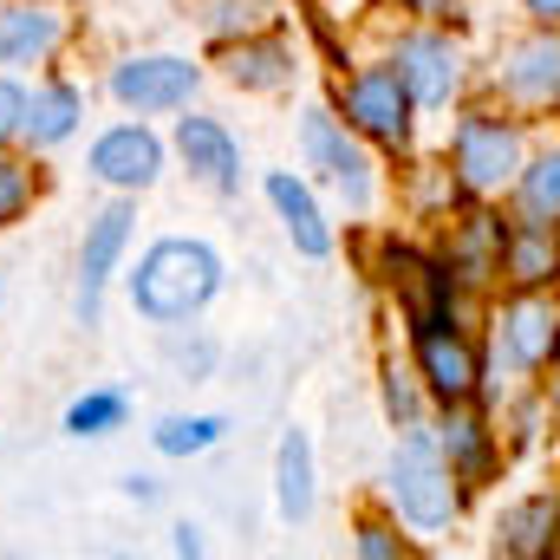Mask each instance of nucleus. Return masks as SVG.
Masks as SVG:
<instances>
[{"instance_id":"obj_1","label":"nucleus","mask_w":560,"mask_h":560,"mask_svg":"<svg viewBox=\"0 0 560 560\" xmlns=\"http://www.w3.org/2000/svg\"><path fill=\"white\" fill-rule=\"evenodd\" d=\"M215 287H222L215 248H202V242H156L138 261V275H131V306L170 326V319H189L196 306H209Z\"/></svg>"},{"instance_id":"obj_2","label":"nucleus","mask_w":560,"mask_h":560,"mask_svg":"<svg viewBox=\"0 0 560 560\" xmlns=\"http://www.w3.org/2000/svg\"><path fill=\"white\" fill-rule=\"evenodd\" d=\"M392 502H398L418 528H443V522L463 509L456 469H450V456H443V443H436L430 430H411V436L398 443V456H392Z\"/></svg>"},{"instance_id":"obj_3","label":"nucleus","mask_w":560,"mask_h":560,"mask_svg":"<svg viewBox=\"0 0 560 560\" xmlns=\"http://www.w3.org/2000/svg\"><path fill=\"white\" fill-rule=\"evenodd\" d=\"M450 170L469 196H495L522 176V131L509 118H489V112H469L456 125V143H450Z\"/></svg>"},{"instance_id":"obj_4","label":"nucleus","mask_w":560,"mask_h":560,"mask_svg":"<svg viewBox=\"0 0 560 560\" xmlns=\"http://www.w3.org/2000/svg\"><path fill=\"white\" fill-rule=\"evenodd\" d=\"M495 339H502V352H509L522 372H548L560 359V300H548L541 287H522V293L502 306Z\"/></svg>"},{"instance_id":"obj_5","label":"nucleus","mask_w":560,"mask_h":560,"mask_svg":"<svg viewBox=\"0 0 560 560\" xmlns=\"http://www.w3.org/2000/svg\"><path fill=\"white\" fill-rule=\"evenodd\" d=\"M346 125L365 131V138H378V143H392V150H405L411 143V92H405V79L392 66L359 72L346 85Z\"/></svg>"},{"instance_id":"obj_6","label":"nucleus","mask_w":560,"mask_h":560,"mask_svg":"<svg viewBox=\"0 0 560 560\" xmlns=\"http://www.w3.org/2000/svg\"><path fill=\"white\" fill-rule=\"evenodd\" d=\"M300 143H306V156H313V170L352 202V209H365L372 202V163H365V150L346 138V125L332 118V112H306V125H300Z\"/></svg>"},{"instance_id":"obj_7","label":"nucleus","mask_w":560,"mask_h":560,"mask_svg":"<svg viewBox=\"0 0 560 560\" xmlns=\"http://www.w3.org/2000/svg\"><path fill=\"white\" fill-rule=\"evenodd\" d=\"M392 72L405 79L411 105H450V92L463 85V52L443 33H411V39H398Z\"/></svg>"},{"instance_id":"obj_8","label":"nucleus","mask_w":560,"mask_h":560,"mask_svg":"<svg viewBox=\"0 0 560 560\" xmlns=\"http://www.w3.org/2000/svg\"><path fill=\"white\" fill-rule=\"evenodd\" d=\"M418 372L443 405H463L482 378V365H476V352L456 326H418Z\"/></svg>"},{"instance_id":"obj_9","label":"nucleus","mask_w":560,"mask_h":560,"mask_svg":"<svg viewBox=\"0 0 560 560\" xmlns=\"http://www.w3.org/2000/svg\"><path fill=\"white\" fill-rule=\"evenodd\" d=\"M385 280H392V293L405 300V313L418 326H450V268L423 261L411 248H392L385 255Z\"/></svg>"},{"instance_id":"obj_10","label":"nucleus","mask_w":560,"mask_h":560,"mask_svg":"<svg viewBox=\"0 0 560 560\" xmlns=\"http://www.w3.org/2000/svg\"><path fill=\"white\" fill-rule=\"evenodd\" d=\"M502 92L522 105H560V26H541L535 39H522L502 66Z\"/></svg>"},{"instance_id":"obj_11","label":"nucleus","mask_w":560,"mask_h":560,"mask_svg":"<svg viewBox=\"0 0 560 560\" xmlns=\"http://www.w3.org/2000/svg\"><path fill=\"white\" fill-rule=\"evenodd\" d=\"M112 92L138 112H170L196 92V66L189 59H131L112 72Z\"/></svg>"},{"instance_id":"obj_12","label":"nucleus","mask_w":560,"mask_h":560,"mask_svg":"<svg viewBox=\"0 0 560 560\" xmlns=\"http://www.w3.org/2000/svg\"><path fill=\"white\" fill-rule=\"evenodd\" d=\"M495 275H509L515 287H548L560 280V235L555 222H515V229H502V261H495Z\"/></svg>"},{"instance_id":"obj_13","label":"nucleus","mask_w":560,"mask_h":560,"mask_svg":"<svg viewBox=\"0 0 560 560\" xmlns=\"http://www.w3.org/2000/svg\"><path fill=\"white\" fill-rule=\"evenodd\" d=\"M92 170L112 183V189H143V183H156V170H163V150L150 131L138 125H118V131H105V138L92 143Z\"/></svg>"},{"instance_id":"obj_14","label":"nucleus","mask_w":560,"mask_h":560,"mask_svg":"<svg viewBox=\"0 0 560 560\" xmlns=\"http://www.w3.org/2000/svg\"><path fill=\"white\" fill-rule=\"evenodd\" d=\"M176 150H183V163H189L209 189H242V150H235V138H229L215 118H183Z\"/></svg>"},{"instance_id":"obj_15","label":"nucleus","mask_w":560,"mask_h":560,"mask_svg":"<svg viewBox=\"0 0 560 560\" xmlns=\"http://www.w3.org/2000/svg\"><path fill=\"white\" fill-rule=\"evenodd\" d=\"M125 242H131V209H105L98 222H92V235H85V261H79V306H85V319H98V287L112 280L118 268V255H125Z\"/></svg>"},{"instance_id":"obj_16","label":"nucleus","mask_w":560,"mask_h":560,"mask_svg":"<svg viewBox=\"0 0 560 560\" xmlns=\"http://www.w3.org/2000/svg\"><path fill=\"white\" fill-rule=\"evenodd\" d=\"M268 202L280 209V222H287V235H293L300 255H332V229H326V215L313 209V196H306L287 170L268 176Z\"/></svg>"},{"instance_id":"obj_17","label":"nucleus","mask_w":560,"mask_h":560,"mask_svg":"<svg viewBox=\"0 0 560 560\" xmlns=\"http://www.w3.org/2000/svg\"><path fill=\"white\" fill-rule=\"evenodd\" d=\"M555 528H560V495H528L502 515V555H548L555 548Z\"/></svg>"},{"instance_id":"obj_18","label":"nucleus","mask_w":560,"mask_h":560,"mask_svg":"<svg viewBox=\"0 0 560 560\" xmlns=\"http://www.w3.org/2000/svg\"><path fill=\"white\" fill-rule=\"evenodd\" d=\"M52 46H59V13H39V7H13V13H0V59H7V66L46 59Z\"/></svg>"},{"instance_id":"obj_19","label":"nucleus","mask_w":560,"mask_h":560,"mask_svg":"<svg viewBox=\"0 0 560 560\" xmlns=\"http://www.w3.org/2000/svg\"><path fill=\"white\" fill-rule=\"evenodd\" d=\"M229 79L248 85V92H280V85L293 79V52H287L280 39H242V46L229 52Z\"/></svg>"},{"instance_id":"obj_20","label":"nucleus","mask_w":560,"mask_h":560,"mask_svg":"<svg viewBox=\"0 0 560 560\" xmlns=\"http://www.w3.org/2000/svg\"><path fill=\"white\" fill-rule=\"evenodd\" d=\"M280 515L287 522L313 515V443H306V430L280 436Z\"/></svg>"},{"instance_id":"obj_21","label":"nucleus","mask_w":560,"mask_h":560,"mask_svg":"<svg viewBox=\"0 0 560 560\" xmlns=\"http://www.w3.org/2000/svg\"><path fill=\"white\" fill-rule=\"evenodd\" d=\"M443 456H450V469H456V476L482 482V476L495 469V443H489L482 418H469V411H450V423H443Z\"/></svg>"},{"instance_id":"obj_22","label":"nucleus","mask_w":560,"mask_h":560,"mask_svg":"<svg viewBox=\"0 0 560 560\" xmlns=\"http://www.w3.org/2000/svg\"><path fill=\"white\" fill-rule=\"evenodd\" d=\"M495 261H502V222L469 215L463 235H456V248H450V275L456 280H489L495 275Z\"/></svg>"},{"instance_id":"obj_23","label":"nucleus","mask_w":560,"mask_h":560,"mask_svg":"<svg viewBox=\"0 0 560 560\" xmlns=\"http://www.w3.org/2000/svg\"><path fill=\"white\" fill-rule=\"evenodd\" d=\"M515 189H522V215L528 222H560V150H541L535 163H522Z\"/></svg>"},{"instance_id":"obj_24","label":"nucleus","mask_w":560,"mask_h":560,"mask_svg":"<svg viewBox=\"0 0 560 560\" xmlns=\"http://www.w3.org/2000/svg\"><path fill=\"white\" fill-rule=\"evenodd\" d=\"M72 125H79V98L66 92V85H52V92H39L26 112H20V131L33 143H59L72 138Z\"/></svg>"},{"instance_id":"obj_25","label":"nucleus","mask_w":560,"mask_h":560,"mask_svg":"<svg viewBox=\"0 0 560 560\" xmlns=\"http://www.w3.org/2000/svg\"><path fill=\"white\" fill-rule=\"evenodd\" d=\"M222 436V418H163L156 423V450L163 456H196Z\"/></svg>"},{"instance_id":"obj_26","label":"nucleus","mask_w":560,"mask_h":560,"mask_svg":"<svg viewBox=\"0 0 560 560\" xmlns=\"http://www.w3.org/2000/svg\"><path fill=\"white\" fill-rule=\"evenodd\" d=\"M118 418H125V398H118V392H92V398H79V405L66 411V430H72V436H98V430H112Z\"/></svg>"},{"instance_id":"obj_27","label":"nucleus","mask_w":560,"mask_h":560,"mask_svg":"<svg viewBox=\"0 0 560 560\" xmlns=\"http://www.w3.org/2000/svg\"><path fill=\"white\" fill-rule=\"evenodd\" d=\"M26 196H33V183H26V170L0 156V222H13V215L26 209Z\"/></svg>"},{"instance_id":"obj_28","label":"nucleus","mask_w":560,"mask_h":560,"mask_svg":"<svg viewBox=\"0 0 560 560\" xmlns=\"http://www.w3.org/2000/svg\"><path fill=\"white\" fill-rule=\"evenodd\" d=\"M359 555H372V560H392V555H405V541H398L392 528H378V522H365V528H359Z\"/></svg>"},{"instance_id":"obj_29","label":"nucleus","mask_w":560,"mask_h":560,"mask_svg":"<svg viewBox=\"0 0 560 560\" xmlns=\"http://www.w3.org/2000/svg\"><path fill=\"white\" fill-rule=\"evenodd\" d=\"M20 112H26L20 85H7V79H0V138H7V131H20Z\"/></svg>"},{"instance_id":"obj_30","label":"nucleus","mask_w":560,"mask_h":560,"mask_svg":"<svg viewBox=\"0 0 560 560\" xmlns=\"http://www.w3.org/2000/svg\"><path fill=\"white\" fill-rule=\"evenodd\" d=\"M392 411H398V418H411V411H418V398H411V385H405V378H392Z\"/></svg>"},{"instance_id":"obj_31","label":"nucleus","mask_w":560,"mask_h":560,"mask_svg":"<svg viewBox=\"0 0 560 560\" xmlns=\"http://www.w3.org/2000/svg\"><path fill=\"white\" fill-rule=\"evenodd\" d=\"M528 13H535L541 26H560V0H528Z\"/></svg>"},{"instance_id":"obj_32","label":"nucleus","mask_w":560,"mask_h":560,"mask_svg":"<svg viewBox=\"0 0 560 560\" xmlns=\"http://www.w3.org/2000/svg\"><path fill=\"white\" fill-rule=\"evenodd\" d=\"M411 7H418V13H450L456 0H411Z\"/></svg>"},{"instance_id":"obj_33","label":"nucleus","mask_w":560,"mask_h":560,"mask_svg":"<svg viewBox=\"0 0 560 560\" xmlns=\"http://www.w3.org/2000/svg\"><path fill=\"white\" fill-rule=\"evenodd\" d=\"M555 418H560V378H555Z\"/></svg>"}]
</instances>
